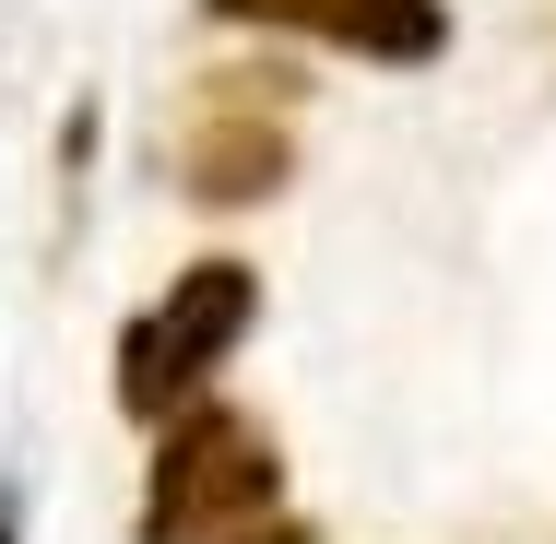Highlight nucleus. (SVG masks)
Masks as SVG:
<instances>
[{"instance_id":"2","label":"nucleus","mask_w":556,"mask_h":544,"mask_svg":"<svg viewBox=\"0 0 556 544\" xmlns=\"http://www.w3.org/2000/svg\"><path fill=\"white\" fill-rule=\"evenodd\" d=\"M249 331H261V261H178V284L142 308V320H118V415L130 427H166L178 403H202L225 367L249 355Z\"/></svg>"},{"instance_id":"1","label":"nucleus","mask_w":556,"mask_h":544,"mask_svg":"<svg viewBox=\"0 0 556 544\" xmlns=\"http://www.w3.org/2000/svg\"><path fill=\"white\" fill-rule=\"evenodd\" d=\"M285 509V438L273 415H249V403H178L166 427H154V461H142V544H225L249 533V521H273Z\"/></svg>"},{"instance_id":"3","label":"nucleus","mask_w":556,"mask_h":544,"mask_svg":"<svg viewBox=\"0 0 556 544\" xmlns=\"http://www.w3.org/2000/svg\"><path fill=\"white\" fill-rule=\"evenodd\" d=\"M166 178H178V202H202V214H249V202H273V190L296 178V130H285V107L190 96V118L166 130Z\"/></svg>"},{"instance_id":"5","label":"nucleus","mask_w":556,"mask_h":544,"mask_svg":"<svg viewBox=\"0 0 556 544\" xmlns=\"http://www.w3.org/2000/svg\"><path fill=\"white\" fill-rule=\"evenodd\" d=\"M225 544H320V533H308L296 509H273V521H249V533H225Z\"/></svg>"},{"instance_id":"6","label":"nucleus","mask_w":556,"mask_h":544,"mask_svg":"<svg viewBox=\"0 0 556 544\" xmlns=\"http://www.w3.org/2000/svg\"><path fill=\"white\" fill-rule=\"evenodd\" d=\"M0 544H24V485H0Z\"/></svg>"},{"instance_id":"4","label":"nucleus","mask_w":556,"mask_h":544,"mask_svg":"<svg viewBox=\"0 0 556 544\" xmlns=\"http://www.w3.org/2000/svg\"><path fill=\"white\" fill-rule=\"evenodd\" d=\"M214 24H261V36H308L332 60H367V72H427L450 60V12L439 0H202Z\"/></svg>"}]
</instances>
